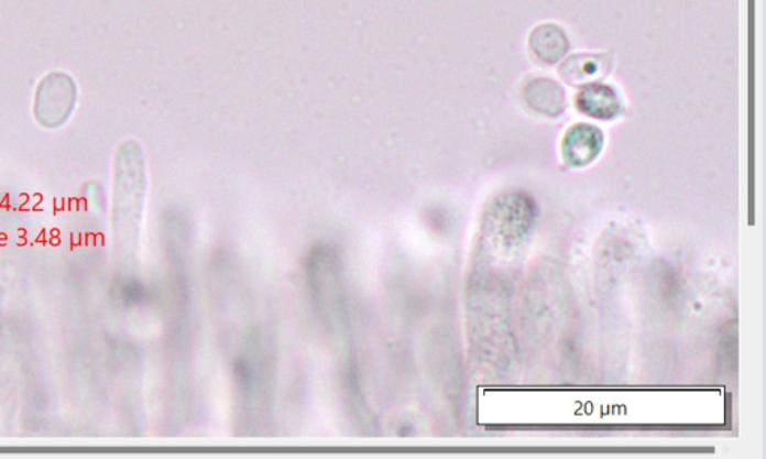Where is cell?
Returning <instances> with one entry per match:
<instances>
[{
  "instance_id": "6da1fadb",
  "label": "cell",
  "mask_w": 766,
  "mask_h": 459,
  "mask_svg": "<svg viewBox=\"0 0 766 459\" xmlns=\"http://www.w3.org/2000/svg\"><path fill=\"white\" fill-rule=\"evenodd\" d=\"M116 229L128 240L135 238L143 216L145 198V159L136 141H127L116 154Z\"/></svg>"
},
{
  "instance_id": "5b68a950",
  "label": "cell",
  "mask_w": 766,
  "mask_h": 459,
  "mask_svg": "<svg viewBox=\"0 0 766 459\" xmlns=\"http://www.w3.org/2000/svg\"><path fill=\"white\" fill-rule=\"evenodd\" d=\"M602 143V132L598 128L591 124H577L569 129L565 138V156L572 165L589 164L601 152Z\"/></svg>"
},
{
  "instance_id": "3957f363",
  "label": "cell",
  "mask_w": 766,
  "mask_h": 459,
  "mask_svg": "<svg viewBox=\"0 0 766 459\" xmlns=\"http://www.w3.org/2000/svg\"><path fill=\"white\" fill-rule=\"evenodd\" d=\"M310 278L319 312L328 316L331 328H340L343 325L341 324L343 320L341 281L339 265L330 253H316L314 262H311Z\"/></svg>"
},
{
  "instance_id": "8992f818",
  "label": "cell",
  "mask_w": 766,
  "mask_h": 459,
  "mask_svg": "<svg viewBox=\"0 0 766 459\" xmlns=\"http://www.w3.org/2000/svg\"><path fill=\"white\" fill-rule=\"evenodd\" d=\"M532 45L538 57L547 64L559 61L568 50L565 33L554 26H544L533 33Z\"/></svg>"
},
{
  "instance_id": "7a4b0ae2",
  "label": "cell",
  "mask_w": 766,
  "mask_h": 459,
  "mask_svg": "<svg viewBox=\"0 0 766 459\" xmlns=\"http://www.w3.org/2000/svg\"><path fill=\"white\" fill-rule=\"evenodd\" d=\"M77 83L66 73H50L41 79L35 91L33 116L41 127H64L77 106Z\"/></svg>"
},
{
  "instance_id": "ba28073f",
  "label": "cell",
  "mask_w": 766,
  "mask_h": 459,
  "mask_svg": "<svg viewBox=\"0 0 766 459\" xmlns=\"http://www.w3.org/2000/svg\"><path fill=\"white\" fill-rule=\"evenodd\" d=\"M601 62L594 57H572L568 64L561 66V77L572 85H584L601 75Z\"/></svg>"
},
{
  "instance_id": "52a82bcc",
  "label": "cell",
  "mask_w": 766,
  "mask_h": 459,
  "mask_svg": "<svg viewBox=\"0 0 766 459\" xmlns=\"http://www.w3.org/2000/svg\"><path fill=\"white\" fill-rule=\"evenodd\" d=\"M527 95L543 96V98H528L536 110L552 112V108L561 110V106H565V91L557 86V83L548 81V79L532 83Z\"/></svg>"
},
{
  "instance_id": "277c9868",
  "label": "cell",
  "mask_w": 766,
  "mask_h": 459,
  "mask_svg": "<svg viewBox=\"0 0 766 459\" xmlns=\"http://www.w3.org/2000/svg\"><path fill=\"white\" fill-rule=\"evenodd\" d=\"M578 110L594 119L612 120L622 112L617 91L601 83H590L577 96Z\"/></svg>"
}]
</instances>
